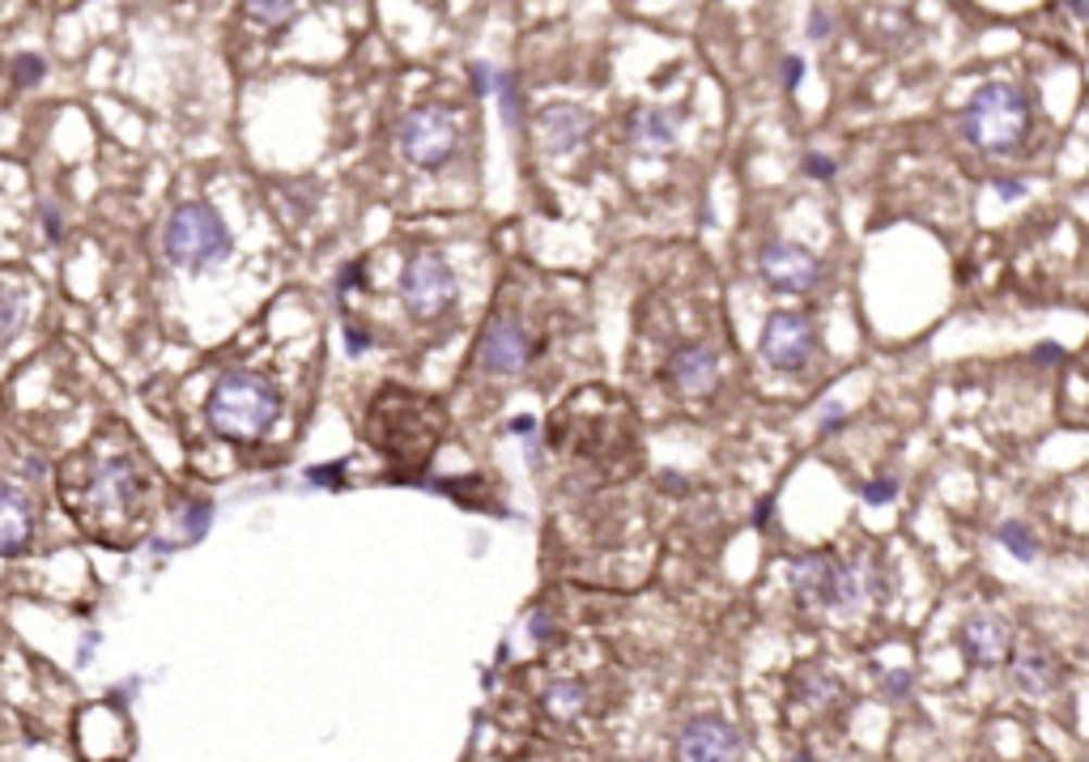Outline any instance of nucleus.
<instances>
[{
  "instance_id": "obj_1",
  "label": "nucleus",
  "mask_w": 1089,
  "mask_h": 762,
  "mask_svg": "<svg viewBox=\"0 0 1089 762\" xmlns=\"http://www.w3.org/2000/svg\"><path fill=\"white\" fill-rule=\"evenodd\" d=\"M962 133L975 150L984 153H1009L1017 150L1030 133V102L1017 86L1009 82H988L979 86L966 111H962Z\"/></svg>"
},
{
  "instance_id": "obj_2",
  "label": "nucleus",
  "mask_w": 1089,
  "mask_h": 762,
  "mask_svg": "<svg viewBox=\"0 0 1089 762\" xmlns=\"http://www.w3.org/2000/svg\"><path fill=\"white\" fill-rule=\"evenodd\" d=\"M277 413H281L277 388L251 371L222 375L209 397V422L222 439H255L277 422Z\"/></svg>"
},
{
  "instance_id": "obj_3",
  "label": "nucleus",
  "mask_w": 1089,
  "mask_h": 762,
  "mask_svg": "<svg viewBox=\"0 0 1089 762\" xmlns=\"http://www.w3.org/2000/svg\"><path fill=\"white\" fill-rule=\"evenodd\" d=\"M166 255L188 273H204L222 264L230 255V230L217 217V209L204 201L179 204L166 222Z\"/></svg>"
},
{
  "instance_id": "obj_4",
  "label": "nucleus",
  "mask_w": 1089,
  "mask_h": 762,
  "mask_svg": "<svg viewBox=\"0 0 1089 762\" xmlns=\"http://www.w3.org/2000/svg\"><path fill=\"white\" fill-rule=\"evenodd\" d=\"M460 146V128L455 115L443 107H417L404 124H400V150L413 166H443L447 158Z\"/></svg>"
},
{
  "instance_id": "obj_5",
  "label": "nucleus",
  "mask_w": 1089,
  "mask_h": 762,
  "mask_svg": "<svg viewBox=\"0 0 1089 762\" xmlns=\"http://www.w3.org/2000/svg\"><path fill=\"white\" fill-rule=\"evenodd\" d=\"M400 295H404V307L413 320H435L455 299V273L439 252L413 255V264L404 268Z\"/></svg>"
},
{
  "instance_id": "obj_6",
  "label": "nucleus",
  "mask_w": 1089,
  "mask_h": 762,
  "mask_svg": "<svg viewBox=\"0 0 1089 762\" xmlns=\"http://www.w3.org/2000/svg\"><path fill=\"white\" fill-rule=\"evenodd\" d=\"M758 350L775 371H804L813 362V350H817L813 320L804 311H775L766 320V328H762Z\"/></svg>"
},
{
  "instance_id": "obj_7",
  "label": "nucleus",
  "mask_w": 1089,
  "mask_h": 762,
  "mask_svg": "<svg viewBox=\"0 0 1089 762\" xmlns=\"http://www.w3.org/2000/svg\"><path fill=\"white\" fill-rule=\"evenodd\" d=\"M141 490H146V482H141L137 464L102 460L99 469L90 473V511L102 515V524H115V515L124 524L133 511L141 508Z\"/></svg>"
},
{
  "instance_id": "obj_8",
  "label": "nucleus",
  "mask_w": 1089,
  "mask_h": 762,
  "mask_svg": "<svg viewBox=\"0 0 1089 762\" xmlns=\"http://www.w3.org/2000/svg\"><path fill=\"white\" fill-rule=\"evenodd\" d=\"M762 277L766 286L784 290V295H809L822 277V260L817 252H809L804 243H792V239H775L762 248Z\"/></svg>"
},
{
  "instance_id": "obj_9",
  "label": "nucleus",
  "mask_w": 1089,
  "mask_h": 762,
  "mask_svg": "<svg viewBox=\"0 0 1089 762\" xmlns=\"http://www.w3.org/2000/svg\"><path fill=\"white\" fill-rule=\"evenodd\" d=\"M737 754H741V737L719 715H693L677 737L681 762H737Z\"/></svg>"
},
{
  "instance_id": "obj_10",
  "label": "nucleus",
  "mask_w": 1089,
  "mask_h": 762,
  "mask_svg": "<svg viewBox=\"0 0 1089 762\" xmlns=\"http://www.w3.org/2000/svg\"><path fill=\"white\" fill-rule=\"evenodd\" d=\"M957 648L975 669H996L1013 652V626L1000 613H971L957 630Z\"/></svg>"
},
{
  "instance_id": "obj_11",
  "label": "nucleus",
  "mask_w": 1089,
  "mask_h": 762,
  "mask_svg": "<svg viewBox=\"0 0 1089 762\" xmlns=\"http://www.w3.org/2000/svg\"><path fill=\"white\" fill-rule=\"evenodd\" d=\"M792 592L813 610L842 605V566L830 554H804L792 566Z\"/></svg>"
},
{
  "instance_id": "obj_12",
  "label": "nucleus",
  "mask_w": 1089,
  "mask_h": 762,
  "mask_svg": "<svg viewBox=\"0 0 1089 762\" xmlns=\"http://www.w3.org/2000/svg\"><path fill=\"white\" fill-rule=\"evenodd\" d=\"M528 362V333L515 320H495L481 337V366L495 375H515Z\"/></svg>"
},
{
  "instance_id": "obj_13",
  "label": "nucleus",
  "mask_w": 1089,
  "mask_h": 762,
  "mask_svg": "<svg viewBox=\"0 0 1089 762\" xmlns=\"http://www.w3.org/2000/svg\"><path fill=\"white\" fill-rule=\"evenodd\" d=\"M30 533H35L30 499H26L17 486L0 482V559H4V554H17V550L30 541Z\"/></svg>"
},
{
  "instance_id": "obj_14",
  "label": "nucleus",
  "mask_w": 1089,
  "mask_h": 762,
  "mask_svg": "<svg viewBox=\"0 0 1089 762\" xmlns=\"http://www.w3.org/2000/svg\"><path fill=\"white\" fill-rule=\"evenodd\" d=\"M668 375H673V384L686 388V392H706V388H715V379H719V354L706 350V346H686V350L673 354Z\"/></svg>"
},
{
  "instance_id": "obj_15",
  "label": "nucleus",
  "mask_w": 1089,
  "mask_h": 762,
  "mask_svg": "<svg viewBox=\"0 0 1089 762\" xmlns=\"http://www.w3.org/2000/svg\"><path fill=\"white\" fill-rule=\"evenodd\" d=\"M537 128H541V137H544V146H549V150L566 153L588 137V115H584V111H575V107H549Z\"/></svg>"
},
{
  "instance_id": "obj_16",
  "label": "nucleus",
  "mask_w": 1089,
  "mask_h": 762,
  "mask_svg": "<svg viewBox=\"0 0 1089 762\" xmlns=\"http://www.w3.org/2000/svg\"><path fill=\"white\" fill-rule=\"evenodd\" d=\"M1013 686H1017L1022 695L1047 699V695H1055V686H1060V664L1051 661L1047 652H1026V657H1017V664H1013Z\"/></svg>"
},
{
  "instance_id": "obj_17",
  "label": "nucleus",
  "mask_w": 1089,
  "mask_h": 762,
  "mask_svg": "<svg viewBox=\"0 0 1089 762\" xmlns=\"http://www.w3.org/2000/svg\"><path fill=\"white\" fill-rule=\"evenodd\" d=\"M630 141L647 153L668 150V146L677 141L673 115H664V111H639V115H635V128H630Z\"/></svg>"
},
{
  "instance_id": "obj_18",
  "label": "nucleus",
  "mask_w": 1089,
  "mask_h": 762,
  "mask_svg": "<svg viewBox=\"0 0 1089 762\" xmlns=\"http://www.w3.org/2000/svg\"><path fill=\"white\" fill-rule=\"evenodd\" d=\"M584 708H588V686L584 682H553L544 690V712L553 720H575Z\"/></svg>"
},
{
  "instance_id": "obj_19",
  "label": "nucleus",
  "mask_w": 1089,
  "mask_h": 762,
  "mask_svg": "<svg viewBox=\"0 0 1089 762\" xmlns=\"http://www.w3.org/2000/svg\"><path fill=\"white\" fill-rule=\"evenodd\" d=\"M22 320H26V299H22V290H13V286L0 282V350L17 337Z\"/></svg>"
},
{
  "instance_id": "obj_20",
  "label": "nucleus",
  "mask_w": 1089,
  "mask_h": 762,
  "mask_svg": "<svg viewBox=\"0 0 1089 762\" xmlns=\"http://www.w3.org/2000/svg\"><path fill=\"white\" fill-rule=\"evenodd\" d=\"M996 541L1013 554V559L1022 562H1035L1039 559V541H1035V533L1026 528V524H1017V520H1009V524H1000V533H996Z\"/></svg>"
},
{
  "instance_id": "obj_21",
  "label": "nucleus",
  "mask_w": 1089,
  "mask_h": 762,
  "mask_svg": "<svg viewBox=\"0 0 1089 762\" xmlns=\"http://www.w3.org/2000/svg\"><path fill=\"white\" fill-rule=\"evenodd\" d=\"M893 499H898V482H893V477H873V482L864 486V503H873V508L893 503Z\"/></svg>"
},
{
  "instance_id": "obj_22",
  "label": "nucleus",
  "mask_w": 1089,
  "mask_h": 762,
  "mask_svg": "<svg viewBox=\"0 0 1089 762\" xmlns=\"http://www.w3.org/2000/svg\"><path fill=\"white\" fill-rule=\"evenodd\" d=\"M835 158H826V153H804V175L809 179H835Z\"/></svg>"
},
{
  "instance_id": "obj_23",
  "label": "nucleus",
  "mask_w": 1089,
  "mask_h": 762,
  "mask_svg": "<svg viewBox=\"0 0 1089 762\" xmlns=\"http://www.w3.org/2000/svg\"><path fill=\"white\" fill-rule=\"evenodd\" d=\"M248 13H251V17H264L268 26H281L286 17H295L298 9H295V4H251Z\"/></svg>"
},
{
  "instance_id": "obj_24",
  "label": "nucleus",
  "mask_w": 1089,
  "mask_h": 762,
  "mask_svg": "<svg viewBox=\"0 0 1089 762\" xmlns=\"http://www.w3.org/2000/svg\"><path fill=\"white\" fill-rule=\"evenodd\" d=\"M830 30H835L830 9H813V13H809V39H813V43H826V39H830Z\"/></svg>"
},
{
  "instance_id": "obj_25",
  "label": "nucleus",
  "mask_w": 1089,
  "mask_h": 762,
  "mask_svg": "<svg viewBox=\"0 0 1089 762\" xmlns=\"http://www.w3.org/2000/svg\"><path fill=\"white\" fill-rule=\"evenodd\" d=\"M839 422H842V409L826 405L822 409V417H817V430H822V435H835V426H839Z\"/></svg>"
},
{
  "instance_id": "obj_26",
  "label": "nucleus",
  "mask_w": 1089,
  "mask_h": 762,
  "mask_svg": "<svg viewBox=\"0 0 1089 762\" xmlns=\"http://www.w3.org/2000/svg\"><path fill=\"white\" fill-rule=\"evenodd\" d=\"M996 192H1000L1004 201H1017V197L1026 192V184H1017V179H996Z\"/></svg>"
},
{
  "instance_id": "obj_27",
  "label": "nucleus",
  "mask_w": 1089,
  "mask_h": 762,
  "mask_svg": "<svg viewBox=\"0 0 1089 762\" xmlns=\"http://www.w3.org/2000/svg\"><path fill=\"white\" fill-rule=\"evenodd\" d=\"M800 73H804V64H800V60H796V55H792V60H788V68H784V86H788V90H796Z\"/></svg>"
},
{
  "instance_id": "obj_28",
  "label": "nucleus",
  "mask_w": 1089,
  "mask_h": 762,
  "mask_svg": "<svg viewBox=\"0 0 1089 762\" xmlns=\"http://www.w3.org/2000/svg\"><path fill=\"white\" fill-rule=\"evenodd\" d=\"M906 686H911V677H906V673H890V677H886V690H890V695H902Z\"/></svg>"
},
{
  "instance_id": "obj_29",
  "label": "nucleus",
  "mask_w": 1089,
  "mask_h": 762,
  "mask_svg": "<svg viewBox=\"0 0 1089 762\" xmlns=\"http://www.w3.org/2000/svg\"><path fill=\"white\" fill-rule=\"evenodd\" d=\"M43 222H48L51 239H60V235H64V230H60V213H55V209H43Z\"/></svg>"
},
{
  "instance_id": "obj_30",
  "label": "nucleus",
  "mask_w": 1089,
  "mask_h": 762,
  "mask_svg": "<svg viewBox=\"0 0 1089 762\" xmlns=\"http://www.w3.org/2000/svg\"><path fill=\"white\" fill-rule=\"evenodd\" d=\"M35 77H39V64H35V60H26V64H22V82H35Z\"/></svg>"
},
{
  "instance_id": "obj_31",
  "label": "nucleus",
  "mask_w": 1089,
  "mask_h": 762,
  "mask_svg": "<svg viewBox=\"0 0 1089 762\" xmlns=\"http://www.w3.org/2000/svg\"><path fill=\"white\" fill-rule=\"evenodd\" d=\"M1068 9H1073L1077 17H1089V0H1068Z\"/></svg>"
},
{
  "instance_id": "obj_32",
  "label": "nucleus",
  "mask_w": 1089,
  "mask_h": 762,
  "mask_svg": "<svg viewBox=\"0 0 1089 762\" xmlns=\"http://www.w3.org/2000/svg\"><path fill=\"white\" fill-rule=\"evenodd\" d=\"M766 515H771V499H766V503H762V508L753 511V524H766Z\"/></svg>"
},
{
  "instance_id": "obj_33",
  "label": "nucleus",
  "mask_w": 1089,
  "mask_h": 762,
  "mask_svg": "<svg viewBox=\"0 0 1089 762\" xmlns=\"http://www.w3.org/2000/svg\"><path fill=\"white\" fill-rule=\"evenodd\" d=\"M349 350H366V337H362V333H349Z\"/></svg>"
},
{
  "instance_id": "obj_34",
  "label": "nucleus",
  "mask_w": 1089,
  "mask_h": 762,
  "mask_svg": "<svg viewBox=\"0 0 1089 762\" xmlns=\"http://www.w3.org/2000/svg\"><path fill=\"white\" fill-rule=\"evenodd\" d=\"M788 762H817L813 754H796V759H788Z\"/></svg>"
}]
</instances>
